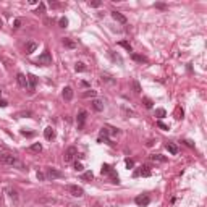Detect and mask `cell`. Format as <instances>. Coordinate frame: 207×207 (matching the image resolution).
<instances>
[{"instance_id":"8d00e7d4","label":"cell","mask_w":207,"mask_h":207,"mask_svg":"<svg viewBox=\"0 0 207 207\" xmlns=\"http://www.w3.org/2000/svg\"><path fill=\"white\" fill-rule=\"evenodd\" d=\"M125 163H126L128 168H133V167H134V162H133L131 159H126V160H125Z\"/></svg>"},{"instance_id":"ac0fdd59","label":"cell","mask_w":207,"mask_h":207,"mask_svg":"<svg viewBox=\"0 0 207 207\" xmlns=\"http://www.w3.org/2000/svg\"><path fill=\"white\" fill-rule=\"evenodd\" d=\"M36 49H37V44L36 42H28L26 44V54H32Z\"/></svg>"},{"instance_id":"7c38bea8","label":"cell","mask_w":207,"mask_h":207,"mask_svg":"<svg viewBox=\"0 0 207 207\" xmlns=\"http://www.w3.org/2000/svg\"><path fill=\"white\" fill-rule=\"evenodd\" d=\"M92 108L96 112H102L104 110V102L99 101V99H94V101H92Z\"/></svg>"},{"instance_id":"603a6c76","label":"cell","mask_w":207,"mask_h":207,"mask_svg":"<svg viewBox=\"0 0 207 207\" xmlns=\"http://www.w3.org/2000/svg\"><path fill=\"white\" fill-rule=\"evenodd\" d=\"M75 70H76V71H86L87 68H86V65H84L83 62H78V63L75 65Z\"/></svg>"},{"instance_id":"ffe728a7","label":"cell","mask_w":207,"mask_h":207,"mask_svg":"<svg viewBox=\"0 0 207 207\" xmlns=\"http://www.w3.org/2000/svg\"><path fill=\"white\" fill-rule=\"evenodd\" d=\"M133 60L139 62V63H146L147 58H146V57H142V55H139V54H133Z\"/></svg>"},{"instance_id":"3957f363","label":"cell","mask_w":207,"mask_h":207,"mask_svg":"<svg viewBox=\"0 0 207 207\" xmlns=\"http://www.w3.org/2000/svg\"><path fill=\"white\" fill-rule=\"evenodd\" d=\"M75 155H78V151H76L75 146H70L65 151V154H63V160H65V162H71L73 159H75Z\"/></svg>"},{"instance_id":"836d02e7","label":"cell","mask_w":207,"mask_h":207,"mask_svg":"<svg viewBox=\"0 0 207 207\" xmlns=\"http://www.w3.org/2000/svg\"><path fill=\"white\" fill-rule=\"evenodd\" d=\"M75 170H76V172H83V170H84V167H83V163H79V162H76V163H75Z\"/></svg>"},{"instance_id":"9a60e30c","label":"cell","mask_w":207,"mask_h":207,"mask_svg":"<svg viewBox=\"0 0 207 207\" xmlns=\"http://www.w3.org/2000/svg\"><path fill=\"white\" fill-rule=\"evenodd\" d=\"M165 147H167V151L170 152L172 155H177V154H178V147L175 146L173 142H167V144H165Z\"/></svg>"},{"instance_id":"d6986e66","label":"cell","mask_w":207,"mask_h":207,"mask_svg":"<svg viewBox=\"0 0 207 207\" xmlns=\"http://www.w3.org/2000/svg\"><path fill=\"white\" fill-rule=\"evenodd\" d=\"M7 192L10 194V197L13 199V201H18V192H16V189H13V188H7Z\"/></svg>"},{"instance_id":"d590c367","label":"cell","mask_w":207,"mask_h":207,"mask_svg":"<svg viewBox=\"0 0 207 207\" xmlns=\"http://www.w3.org/2000/svg\"><path fill=\"white\" fill-rule=\"evenodd\" d=\"M36 177H37L39 181H44V180H46V175H44L42 172H37V173H36Z\"/></svg>"},{"instance_id":"f546056e","label":"cell","mask_w":207,"mask_h":207,"mask_svg":"<svg viewBox=\"0 0 207 207\" xmlns=\"http://www.w3.org/2000/svg\"><path fill=\"white\" fill-rule=\"evenodd\" d=\"M142 102H144V105H146L147 108H152V101L149 99V97H144V99H142Z\"/></svg>"},{"instance_id":"6da1fadb","label":"cell","mask_w":207,"mask_h":207,"mask_svg":"<svg viewBox=\"0 0 207 207\" xmlns=\"http://www.w3.org/2000/svg\"><path fill=\"white\" fill-rule=\"evenodd\" d=\"M37 65H42V66H47V65H52V55H50V52L46 50L42 55L37 58V62H36Z\"/></svg>"},{"instance_id":"ab89813d","label":"cell","mask_w":207,"mask_h":207,"mask_svg":"<svg viewBox=\"0 0 207 207\" xmlns=\"http://www.w3.org/2000/svg\"><path fill=\"white\" fill-rule=\"evenodd\" d=\"M7 105H8V102L3 101V99H0V107H7Z\"/></svg>"},{"instance_id":"7402d4cb","label":"cell","mask_w":207,"mask_h":207,"mask_svg":"<svg viewBox=\"0 0 207 207\" xmlns=\"http://www.w3.org/2000/svg\"><path fill=\"white\" fill-rule=\"evenodd\" d=\"M112 170H113V168L110 167V165H107V163H104V165H102V175H108V173L112 172Z\"/></svg>"},{"instance_id":"8992f818","label":"cell","mask_w":207,"mask_h":207,"mask_svg":"<svg viewBox=\"0 0 207 207\" xmlns=\"http://www.w3.org/2000/svg\"><path fill=\"white\" fill-rule=\"evenodd\" d=\"M47 178L50 180H55V178H63V173L57 168H47Z\"/></svg>"},{"instance_id":"f1b7e54d","label":"cell","mask_w":207,"mask_h":207,"mask_svg":"<svg viewBox=\"0 0 207 207\" xmlns=\"http://www.w3.org/2000/svg\"><path fill=\"white\" fill-rule=\"evenodd\" d=\"M133 89H134V92H136V94H139V92H141V86H139V83H138V81H133Z\"/></svg>"},{"instance_id":"9c48e42d","label":"cell","mask_w":207,"mask_h":207,"mask_svg":"<svg viewBox=\"0 0 207 207\" xmlns=\"http://www.w3.org/2000/svg\"><path fill=\"white\" fill-rule=\"evenodd\" d=\"M62 96H63V99H65V101H71V99H73V89H71L70 86L63 87V92H62Z\"/></svg>"},{"instance_id":"b9f144b4","label":"cell","mask_w":207,"mask_h":207,"mask_svg":"<svg viewBox=\"0 0 207 207\" xmlns=\"http://www.w3.org/2000/svg\"><path fill=\"white\" fill-rule=\"evenodd\" d=\"M21 134L23 136H32V133H26V131H21Z\"/></svg>"},{"instance_id":"e575fe53","label":"cell","mask_w":207,"mask_h":207,"mask_svg":"<svg viewBox=\"0 0 207 207\" xmlns=\"http://www.w3.org/2000/svg\"><path fill=\"white\" fill-rule=\"evenodd\" d=\"M89 5L94 7V8H97V7L102 5V2H99V0H92V2H89Z\"/></svg>"},{"instance_id":"277c9868","label":"cell","mask_w":207,"mask_h":207,"mask_svg":"<svg viewBox=\"0 0 207 207\" xmlns=\"http://www.w3.org/2000/svg\"><path fill=\"white\" fill-rule=\"evenodd\" d=\"M134 202H136V206L139 207H146L151 204V197L147 196V194H141V196H138L136 199H134Z\"/></svg>"},{"instance_id":"7a4b0ae2","label":"cell","mask_w":207,"mask_h":207,"mask_svg":"<svg viewBox=\"0 0 207 207\" xmlns=\"http://www.w3.org/2000/svg\"><path fill=\"white\" fill-rule=\"evenodd\" d=\"M0 162H3L7 165H20L13 154H0Z\"/></svg>"},{"instance_id":"d6a6232c","label":"cell","mask_w":207,"mask_h":207,"mask_svg":"<svg viewBox=\"0 0 207 207\" xmlns=\"http://www.w3.org/2000/svg\"><path fill=\"white\" fill-rule=\"evenodd\" d=\"M94 178V175H92V172H86L84 175H83V180H92Z\"/></svg>"},{"instance_id":"5bb4252c","label":"cell","mask_w":207,"mask_h":207,"mask_svg":"<svg viewBox=\"0 0 207 207\" xmlns=\"http://www.w3.org/2000/svg\"><path fill=\"white\" fill-rule=\"evenodd\" d=\"M28 86H29L31 89H34V87L37 86V76H34V75H28Z\"/></svg>"},{"instance_id":"484cf974","label":"cell","mask_w":207,"mask_h":207,"mask_svg":"<svg viewBox=\"0 0 207 207\" xmlns=\"http://www.w3.org/2000/svg\"><path fill=\"white\" fill-rule=\"evenodd\" d=\"M165 115H167V112L163 110V108H157L155 110V116H159V118H163Z\"/></svg>"},{"instance_id":"60d3db41","label":"cell","mask_w":207,"mask_h":207,"mask_svg":"<svg viewBox=\"0 0 207 207\" xmlns=\"http://www.w3.org/2000/svg\"><path fill=\"white\" fill-rule=\"evenodd\" d=\"M185 144H186V146H188V147H194V144H192V142H191V141H185Z\"/></svg>"},{"instance_id":"ee69618b","label":"cell","mask_w":207,"mask_h":207,"mask_svg":"<svg viewBox=\"0 0 207 207\" xmlns=\"http://www.w3.org/2000/svg\"><path fill=\"white\" fill-rule=\"evenodd\" d=\"M0 26H2V21H0Z\"/></svg>"},{"instance_id":"e0dca14e","label":"cell","mask_w":207,"mask_h":207,"mask_svg":"<svg viewBox=\"0 0 207 207\" xmlns=\"http://www.w3.org/2000/svg\"><path fill=\"white\" fill-rule=\"evenodd\" d=\"M63 46L68 47V49H76V42L73 39H68V37H65V39H63Z\"/></svg>"},{"instance_id":"d4e9b609","label":"cell","mask_w":207,"mask_h":207,"mask_svg":"<svg viewBox=\"0 0 207 207\" xmlns=\"http://www.w3.org/2000/svg\"><path fill=\"white\" fill-rule=\"evenodd\" d=\"M97 96V92L96 91H92V89H89V91H86V92H83V97H96Z\"/></svg>"},{"instance_id":"44dd1931","label":"cell","mask_w":207,"mask_h":207,"mask_svg":"<svg viewBox=\"0 0 207 207\" xmlns=\"http://www.w3.org/2000/svg\"><path fill=\"white\" fill-rule=\"evenodd\" d=\"M183 115H185V113H183V108L181 107H177V108H175V118H177V120H181Z\"/></svg>"},{"instance_id":"f35d334b","label":"cell","mask_w":207,"mask_h":207,"mask_svg":"<svg viewBox=\"0 0 207 207\" xmlns=\"http://www.w3.org/2000/svg\"><path fill=\"white\" fill-rule=\"evenodd\" d=\"M155 8H160V10H165L167 7L163 5V3H155Z\"/></svg>"},{"instance_id":"4fadbf2b","label":"cell","mask_w":207,"mask_h":207,"mask_svg":"<svg viewBox=\"0 0 207 207\" xmlns=\"http://www.w3.org/2000/svg\"><path fill=\"white\" fill-rule=\"evenodd\" d=\"M138 173H139V177H151V167L142 165V167L138 170Z\"/></svg>"},{"instance_id":"5b68a950","label":"cell","mask_w":207,"mask_h":207,"mask_svg":"<svg viewBox=\"0 0 207 207\" xmlns=\"http://www.w3.org/2000/svg\"><path fill=\"white\" fill-rule=\"evenodd\" d=\"M68 191H70L75 197H81L84 194V189L81 186H78V185H70V186H68Z\"/></svg>"},{"instance_id":"2e32d148","label":"cell","mask_w":207,"mask_h":207,"mask_svg":"<svg viewBox=\"0 0 207 207\" xmlns=\"http://www.w3.org/2000/svg\"><path fill=\"white\" fill-rule=\"evenodd\" d=\"M44 136H46V139H49V141H50V139H54V138H55V131H54L50 126H49V128H46V130H44Z\"/></svg>"},{"instance_id":"52a82bcc","label":"cell","mask_w":207,"mask_h":207,"mask_svg":"<svg viewBox=\"0 0 207 207\" xmlns=\"http://www.w3.org/2000/svg\"><path fill=\"white\" fill-rule=\"evenodd\" d=\"M87 118V112L86 110H81L79 113H78V128H83L84 126V121H86Z\"/></svg>"},{"instance_id":"ba28073f","label":"cell","mask_w":207,"mask_h":207,"mask_svg":"<svg viewBox=\"0 0 207 207\" xmlns=\"http://www.w3.org/2000/svg\"><path fill=\"white\" fill-rule=\"evenodd\" d=\"M112 16H113V20L115 21H118V23H121V24H125L126 23V16L125 15H121L120 11H112Z\"/></svg>"},{"instance_id":"8fae6325","label":"cell","mask_w":207,"mask_h":207,"mask_svg":"<svg viewBox=\"0 0 207 207\" xmlns=\"http://www.w3.org/2000/svg\"><path fill=\"white\" fill-rule=\"evenodd\" d=\"M151 160L152 162H159V163H165L168 159L165 155H162V154H152V155H151Z\"/></svg>"},{"instance_id":"4316f807","label":"cell","mask_w":207,"mask_h":207,"mask_svg":"<svg viewBox=\"0 0 207 207\" xmlns=\"http://www.w3.org/2000/svg\"><path fill=\"white\" fill-rule=\"evenodd\" d=\"M120 46H121V47H125L128 52H131V50H133L131 46H130V42H126V40H120Z\"/></svg>"},{"instance_id":"cb8c5ba5","label":"cell","mask_w":207,"mask_h":207,"mask_svg":"<svg viewBox=\"0 0 207 207\" xmlns=\"http://www.w3.org/2000/svg\"><path fill=\"white\" fill-rule=\"evenodd\" d=\"M31 151L32 152H42V144H40V142L32 144V146H31Z\"/></svg>"},{"instance_id":"1f68e13d","label":"cell","mask_w":207,"mask_h":207,"mask_svg":"<svg viewBox=\"0 0 207 207\" xmlns=\"http://www.w3.org/2000/svg\"><path fill=\"white\" fill-rule=\"evenodd\" d=\"M46 11V5L44 3H39V7H37V10H36V13L39 15V13H44Z\"/></svg>"},{"instance_id":"83f0119b","label":"cell","mask_w":207,"mask_h":207,"mask_svg":"<svg viewBox=\"0 0 207 207\" xmlns=\"http://www.w3.org/2000/svg\"><path fill=\"white\" fill-rule=\"evenodd\" d=\"M155 125H157L159 128H160V130H163V131H167V130H168V125H165V123H163V121H160V120L157 121Z\"/></svg>"},{"instance_id":"7bdbcfd3","label":"cell","mask_w":207,"mask_h":207,"mask_svg":"<svg viewBox=\"0 0 207 207\" xmlns=\"http://www.w3.org/2000/svg\"><path fill=\"white\" fill-rule=\"evenodd\" d=\"M2 201H3V199H2V192H0V206H2Z\"/></svg>"},{"instance_id":"74e56055","label":"cell","mask_w":207,"mask_h":207,"mask_svg":"<svg viewBox=\"0 0 207 207\" xmlns=\"http://www.w3.org/2000/svg\"><path fill=\"white\" fill-rule=\"evenodd\" d=\"M20 26H21V20L20 18H16V20L13 21V28H20Z\"/></svg>"},{"instance_id":"4dcf8cb0","label":"cell","mask_w":207,"mask_h":207,"mask_svg":"<svg viewBox=\"0 0 207 207\" xmlns=\"http://www.w3.org/2000/svg\"><path fill=\"white\" fill-rule=\"evenodd\" d=\"M58 24H60V28H66V26H68V20H66V18H60Z\"/></svg>"},{"instance_id":"30bf717a","label":"cell","mask_w":207,"mask_h":207,"mask_svg":"<svg viewBox=\"0 0 207 207\" xmlns=\"http://www.w3.org/2000/svg\"><path fill=\"white\" fill-rule=\"evenodd\" d=\"M16 81H18V84H20L21 87H28V78H26L23 73H18V75H16Z\"/></svg>"}]
</instances>
